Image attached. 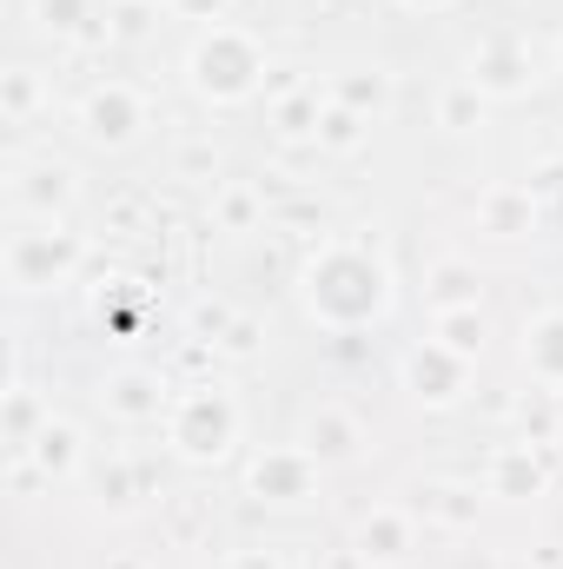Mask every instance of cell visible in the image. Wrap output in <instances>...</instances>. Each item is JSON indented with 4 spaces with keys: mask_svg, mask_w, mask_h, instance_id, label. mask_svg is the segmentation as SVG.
<instances>
[{
    "mask_svg": "<svg viewBox=\"0 0 563 569\" xmlns=\"http://www.w3.org/2000/svg\"><path fill=\"white\" fill-rule=\"evenodd\" d=\"M477 113H484V93H477V87H457V93L444 100V127H457V133H464Z\"/></svg>",
    "mask_w": 563,
    "mask_h": 569,
    "instance_id": "603a6c76",
    "label": "cell"
},
{
    "mask_svg": "<svg viewBox=\"0 0 563 569\" xmlns=\"http://www.w3.org/2000/svg\"><path fill=\"white\" fill-rule=\"evenodd\" d=\"M385 93H392V87H385L378 73H372V80H345V87H338V100H345L352 113H365V107H385Z\"/></svg>",
    "mask_w": 563,
    "mask_h": 569,
    "instance_id": "7402d4cb",
    "label": "cell"
},
{
    "mask_svg": "<svg viewBox=\"0 0 563 569\" xmlns=\"http://www.w3.org/2000/svg\"><path fill=\"white\" fill-rule=\"evenodd\" d=\"M172 450L186 457V463H219L233 443H239V405L219 391V385H199V391H186L179 405H172Z\"/></svg>",
    "mask_w": 563,
    "mask_h": 569,
    "instance_id": "3957f363",
    "label": "cell"
},
{
    "mask_svg": "<svg viewBox=\"0 0 563 569\" xmlns=\"http://www.w3.org/2000/svg\"><path fill=\"white\" fill-rule=\"evenodd\" d=\"M107 411H120V418H159L166 411V385H159V371H120L113 385H107Z\"/></svg>",
    "mask_w": 563,
    "mask_h": 569,
    "instance_id": "9c48e42d",
    "label": "cell"
},
{
    "mask_svg": "<svg viewBox=\"0 0 563 569\" xmlns=\"http://www.w3.org/2000/svg\"><path fill=\"white\" fill-rule=\"evenodd\" d=\"M531 53L517 47V40H491V47H477V60H471V87L477 93H497V100H511V93H531Z\"/></svg>",
    "mask_w": 563,
    "mask_h": 569,
    "instance_id": "52a82bcc",
    "label": "cell"
},
{
    "mask_svg": "<svg viewBox=\"0 0 563 569\" xmlns=\"http://www.w3.org/2000/svg\"><path fill=\"white\" fill-rule=\"evenodd\" d=\"M437 345H451L457 358H477V351H484V311H477V305L437 311Z\"/></svg>",
    "mask_w": 563,
    "mask_h": 569,
    "instance_id": "2e32d148",
    "label": "cell"
},
{
    "mask_svg": "<svg viewBox=\"0 0 563 569\" xmlns=\"http://www.w3.org/2000/svg\"><path fill=\"white\" fill-rule=\"evenodd\" d=\"M405 7H424V13H444L451 0H405Z\"/></svg>",
    "mask_w": 563,
    "mask_h": 569,
    "instance_id": "4316f807",
    "label": "cell"
},
{
    "mask_svg": "<svg viewBox=\"0 0 563 569\" xmlns=\"http://www.w3.org/2000/svg\"><path fill=\"white\" fill-rule=\"evenodd\" d=\"M524 365H531V378L563 385V311H544L524 325Z\"/></svg>",
    "mask_w": 563,
    "mask_h": 569,
    "instance_id": "30bf717a",
    "label": "cell"
},
{
    "mask_svg": "<svg viewBox=\"0 0 563 569\" xmlns=\"http://www.w3.org/2000/svg\"><path fill=\"white\" fill-rule=\"evenodd\" d=\"M405 385H412V398L418 405H457L464 398V385H471V358H457L451 345H418L412 358H405Z\"/></svg>",
    "mask_w": 563,
    "mask_h": 569,
    "instance_id": "5b68a950",
    "label": "cell"
},
{
    "mask_svg": "<svg viewBox=\"0 0 563 569\" xmlns=\"http://www.w3.org/2000/svg\"><path fill=\"white\" fill-rule=\"evenodd\" d=\"M140 100L127 93V87H93L87 100H80V127H87V140L93 146H127L140 133Z\"/></svg>",
    "mask_w": 563,
    "mask_h": 569,
    "instance_id": "8992f818",
    "label": "cell"
},
{
    "mask_svg": "<svg viewBox=\"0 0 563 569\" xmlns=\"http://www.w3.org/2000/svg\"><path fill=\"white\" fill-rule=\"evenodd\" d=\"M279 127L285 133H318V107H312V100H292L279 113Z\"/></svg>",
    "mask_w": 563,
    "mask_h": 569,
    "instance_id": "d4e9b609",
    "label": "cell"
},
{
    "mask_svg": "<svg viewBox=\"0 0 563 569\" xmlns=\"http://www.w3.org/2000/svg\"><path fill=\"white\" fill-rule=\"evenodd\" d=\"M246 483H253V497H266V503H298V497H312V450H266Z\"/></svg>",
    "mask_w": 563,
    "mask_h": 569,
    "instance_id": "ba28073f",
    "label": "cell"
},
{
    "mask_svg": "<svg viewBox=\"0 0 563 569\" xmlns=\"http://www.w3.org/2000/svg\"><path fill=\"white\" fill-rule=\"evenodd\" d=\"M305 450H312V457H352V450H358V425H352L345 411H318V418L305 425Z\"/></svg>",
    "mask_w": 563,
    "mask_h": 569,
    "instance_id": "9a60e30c",
    "label": "cell"
},
{
    "mask_svg": "<svg viewBox=\"0 0 563 569\" xmlns=\"http://www.w3.org/2000/svg\"><path fill=\"white\" fill-rule=\"evenodd\" d=\"M40 430H47V411H40V398H33L27 385H7V450H27Z\"/></svg>",
    "mask_w": 563,
    "mask_h": 569,
    "instance_id": "e0dca14e",
    "label": "cell"
},
{
    "mask_svg": "<svg viewBox=\"0 0 563 569\" xmlns=\"http://www.w3.org/2000/svg\"><path fill=\"white\" fill-rule=\"evenodd\" d=\"M67 199H73V172L67 166H40V172H27L13 186V206H33V212H60Z\"/></svg>",
    "mask_w": 563,
    "mask_h": 569,
    "instance_id": "4fadbf2b",
    "label": "cell"
},
{
    "mask_svg": "<svg viewBox=\"0 0 563 569\" xmlns=\"http://www.w3.org/2000/svg\"><path fill=\"white\" fill-rule=\"evenodd\" d=\"M491 490H497V497H537V490H544V463H537L531 450H504V457L491 463Z\"/></svg>",
    "mask_w": 563,
    "mask_h": 569,
    "instance_id": "5bb4252c",
    "label": "cell"
},
{
    "mask_svg": "<svg viewBox=\"0 0 563 569\" xmlns=\"http://www.w3.org/2000/svg\"><path fill=\"white\" fill-rule=\"evenodd\" d=\"M557 53H563V47H557Z\"/></svg>",
    "mask_w": 563,
    "mask_h": 569,
    "instance_id": "83f0119b",
    "label": "cell"
},
{
    "mask_svg": "<svg viewBox=\"0 0 563 569\" xmlns=\"http://www.w3.org/2000/svg\"><path fill=\"white\" fill-rule=\"evenodd\" d=\"M40 27H53V33H80V27H87V0H40Z\"/></svg>",
    "mask_w": 563,
    "mask_h": 569,
    "instance_id": "44dd1931",
    "label": "cell"
},
{
    "mask_svg": "<svg viewBox=\"0 0 563 569\" xmlns=\"http://www.w3.org/2000/svg\"><path fill=\"white\" fill-rule=\"evenodd\" d=\"M27 107H33V73L13 67V73H7V113H27Z\"/></svg>",
    "mask_w": 563,
    "mask_h": 569,
    "instance_id": "cb8c5ba5",
    "label": "cell"
},
{
    "mask_svg": "<svg viewBox=\"0 0 563 569\" xmlns=\"http://www.w3.org/2000/svg\"><path fill=\"white\" fill-rule=\"evenodd\" d=\"M405 550H412V523L398 510H378V517L358 523V557L365 563H398Z\"/></svg>",
    "mask_w": 563,
    "mask_h": 569,
    "instance_id": "8fae6325",
    "label": "cell"
},
{
    "mask_svg": "<svg viewBox=\"0 0 563 569\" xmlns=\"http://www.w3.org/2000/svg\"><path fill=\"white\" fill-rule=\"evenodd\" d=\"M80 266V239L60 232V226H33V232H13L7 239V284L13 291H47Z\"/></svg>",
    "mask_w": 563,
    "mask_h": 569,
    "instance_id": "277c9868",
    "label": "cell"
},
{
    "mask_svg": "<svg viewBox=\"0 0 563 569\" xmlns=\"http://www.w3.org/2000/svg\"><path fill=\"white\" fill-rule=\"evenodd\" d=\"M233 569H279V563H273L266 550H246V557H239V563H233Z\"/></svg>",
    "mask_w": 563,
    "mask_h": 569,
    "instance_id": "484cf974",
    "label": "cell"
},
{
    "mask_svg": "<svg viewBox=\"0 0 563 569\" xmlns=\"http://www.w3.org/2000/svg\"><path fill=\"white\" fill-rule=\"evenodd\" d=\"M358 133H365V127H358V113H352V107H332V113L318 120V140L332 146V152H352Z\"/></svg>",
    "mask_w": 563,
    "mask_h": 569,
    "instance_id": "ffe728a7",
    "label": "cell"
},
{
    "mask_svg": "<svg viewBox=\"0 0 563 569\" xmlns=\"http://www.w3.org/2000/svg\"><path fill=\"white\" fill-rule=\"evenodd\" d=\"M484 226L504 232V239H517V232L531 226V199H524V192H491V199H484Z\"/></svg>",
    "mask_w": 563,
    "mask_h": 569,
    "instance_id": "d6986e66",
    "label": "cell"
},
{
    "mask_svg": "<svg viewBox=\"0 0 563 569\" xmlns=\"http://www.w3.org/2000/svg\"><path fill=\"white\" fill-rule=\"evenodd\" d=\"M27 457H33L47 477H73V463H80V430L60 425V418H47V430L27 443Z\"/></svg>",
    "mask_w": 563,
    "mask_h": 569,
    "instance_id": "7c38bea8",
    "label": "cell"
},
{
    "mask_svg": "<svg viewBox=\"0 0 563 569\" xmlns=\"http://www.w3.org/2000/svg\"><path fill=\"white\" fill-rule=\"evenodd\" d=\"M305 305H312V318H325L338 331H358V325L392 311V272L358 246H332L305 266Z\"/></svg>",
    "mask_w": 563,
    "mask_h": 569,
    "instance_id": "6da1fadb",
    "label": "cell"
},
{
    "mask_svg": "<svg viewBox=\"0 0 563 569\" xmlns=\"http://www.w3.org/2000/svg\"><path fill=\"white\" fill-rule=\"evenodd\" d=\"M186 73H192V93H199V100L239 107V100H253V93H259L266 53H259L239 27H213V33H199V47H192Z\"/></svg>",
    "mask_w": 563,
    "mask_h": 569,
    "instance_id": "7a4b0ae2",
    "label": "cell"
},
{
    "mask_svg": "<svg viewBox=\"0 0 563 569\" xmlns=\"http://www.w3.org/2000/svg\"><path fill=\"white\" fill-rule=\"evenodd\" d=\"M431 291H437V311L477 305V272H471V266H457V259H444V266L431 272Z\"/></svg>",
    "mask_w": 563,
    "mask_h": 569,
    "instance_id": "ac0fdd59",
    "label": "cell"
}]
</instances>
